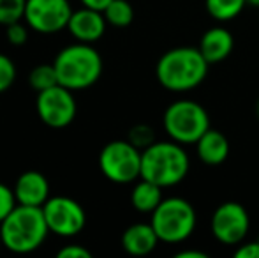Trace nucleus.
I'll return each instance as SVG.
<instances>
[{"mask_svg":"<svg viewBox=\"0 0 259 258\" xmlns=\"http://www.w3.org/2000/svg\"><path fill=\"white\" fill-rule=\"evenodd\" d=\"M71 14L69 0H27L25 21L39 34H57L67 28Z\"/></svg>","mask_w":259,"mask_h":258,"instance_id":"9b49d317","label":"nucleus"},{"mask_svg":"<svg viewBox=\"0 0 259 258\" xmlns=\"http://www.w3.org/2000/svg\"><path fill=\"white\" fill-rule=\"evenodd\" d=\"M99 168L115 184H131L141 177V151L129 140H113L99 154Z\"/></svg>","mask_w":259,"mask_h":258,"instance_id":"0eeeda50","label":"nucleus"},{"mask_svg":"<svg viewBox=\"0 0 259 258\" xmlns=\"http://www.w3.org/2000/svg\"><path fill=\"white\" fill-rule=\"evenodd\" d=\"M27 0H0V25H11L25 18Z\"/></svg>","mask_w":259,"mask_h":258,"instance_id":"412c9836","label":"nucleus"},{"mask_svg":"<svg viewBox=\"0 0 259 258\" xmlns=\"http://www.w3.org/2000/svg\"><path fill=\"white\" fill-rule=\"evenodd\" d=\"M196 210L192 203L180 196H169L152 212V227L157 237L166 244H180L196 230Z\"/></svg>","mask_w":259,"mask_h":258,"instance_id":"39448f33","label":"nucleus"},{"mask_svg":"<svg viewBox=\"0 0 259 258\" xmlns=\"http://www.w3.org/2000/svg\"><path fill=\"white\" fill-rule=\"evenodd\" d=\"M57 256L58 258H92V253L79 244H69V246H64V248L57 253Z\"/></svg>","mask_w":259,"mask_h":258,"instance_id":"a878e982","label":"nucleus"},{"mask_svg":"<svg viewBox=\"0 0 259 258\" xmlns=\"http://www.w3.org/2000/svg\"><path fill=\"white\" fill-rule=\"evenodd\" d=\"M58 83L67 89L85 90L92 87L103 75L101 53L89 43H76L65 46L53 60Z\"/></svg>","mask_w":259,"mask_h":258,"instance_id":"20e7f679","label":"nucleus"},{"mask_svg":"<svg viewBox=\"0 0 259 258\" xmlns=\"http://www.w3.org/2000/svg\"><path fill=\"white\" fill-rule=\"evenodd\" d=\"M159 242L152 223H134L122 235V248L133 256L150 255Z\"/></svg>","mask_w":259,"mask_h":258,"instance_id":"2eb2a0df","label":"nucleus"},{"mask_svg":"<svg viewBox=\"0 0 259 258\" xmlns=\"http://www.w3.org/2000/svg\"><path fill=\"white\" fill-rule=\"evenodd\" d=\"M16 203L18 202H16V196H14V191L9 186L0 182V223L16 207Z\"/></svg>","mask_w":259,"mask_h":258,"instance_id":"393cba45","label":"nucleus"},{"mask_svg":"<svg viewBox=\"0 0 259 258\" xmlns=\"http://www.w3.org/2000/svg\"><path fill=\"white\" fill-rule=\"evenodd\" d=\"M37 115L46 126L55 129L67 128L76 117V99L72 96V90L64 85H55L52 89H46L37 92L35 99Z\"/></svg>","mask_w":259,"mask_h":258,"instance_id":"9d476101","label":"nucleus"},{"mask_svg":"<svg viewBox=\"0 0 259 258\" xmlns=\"http://www.w3.org/2000/svg\"><path fill=\"white\" fill-rule=\"evenodd\" d=\"M50 234L42 207L16 203L0 223V241L6 249L18 255H27L41 248Z\"/></svg>","mask_w":259,"mask_h":258,"instance_id":"f03ea898","label":"nucleus"},{"mask_svg":"<svg viewBox=\"0 0 259 258\" xmlns=\"http://www.w3.org/2000/svg\"><path fill=\"white\" fill-rule=\"evenodd\" d=\"M6 39L13 46H23L28 39V28L21 21L6 25Z\"/></svg>","mask_w":259,"mask_h":258,"instance_id":"b1692460","label":"nucleus"},{"mask_svg":"<svg viewBox=\"0 0 259 258\" xmlns=\"http://www.w3.org/2000/svg\"><path fill=\"white\" fill-rule=\"evenodd\" d=\"M162 126L169 140L182 145H196V141L210 129V117L196 101L178 99L166 108Z\"/></svg>","mask_w":259,"mask_h":258,"instance_id":"423d86ee","label":"nucleus"},{"mask_svg":"<svg viewBox=\"0 0 259 258\" xmlns=\"http://www.w3.org/2000/svg\"><path fill=\"white\" fill-rule=\"evenodd\" d=\"M257 117H259V101H257Z\"/></svg>","mask_w":259,"mask_h":258,"instance_id":"7c9ffc66","label":"nucleus"},{"mask_svg":"<svg viewBox=\"0 0 259 258\" xmlns=\"http://www.w3.org/2000/svg\"><path fill=\"white\" fill-rule=\"evenodd\" d=\"M106 21L103 11L92 9V7H85L72 11L71 20H69L67 30L72 34V38L78 39L79 43H92L99 41L106 32Z\"/></svg>","mask_w":259,"mask_h":258,"instance_id":"f8f14e48","label":"nucleus"},{"mask_svg":"<svg viewBox=\"0 0 259 258\" xmlns=\"http://www.w3.org/2000/svg\"><path fill=\"white\" fill-rule=\"evenodd\" d=\"M196 152L205 165L219 166L229 156V140L226 138L224 133L210 128L196 141Z\"/></svg>","mask_w":259,"mask_h":258,"instance_id":"dca6fc26","label":"nucleus"},{"mask_svg":"<svg viewBox=\"0 0 259 258\" xmlns=\"http://www.w3.org/2000/svg\"><path fill=\"white\" fill-rule=\"evenodd\" d=\"M210 64L194 46L171 48L157 60L155 76L169 92H189L205 82Z\"/></svg>","mask_w":259,"mask_h":258,"instance_id":"f257e3e1","label":"nucleus"},{"mask_svg":"<svg viewBox=\"0 0 259 258\" xmlns=\"http://www.w3.org/2000/svg\"><path fill=\"white\" fill-rule=\"evenodd\" d=\"M103 13H104L106 21H108L109 25H113V27H118V28L127 27V25H131L134 20V9L127 0H113Z\"/></svg>","mask_w":259,"mask_h":258,"instance_id":"6ab92c4d","label":"nucleus"},{"mask_svg":"<svg viewBox=\"0 0 259 258\" xmlns=\"http://www.w3.org/2000/svg\"><path fill=\"white\" fill-rule=\"evenodd\" d=\"M16 80V65L7 55L0 53V94L9 90Z\"/></svg>","mask_w":259,"mask_h":258,"instance_id":"5701e85b","label":"nucleus"},{"mask_svg":"<svg viewBox=\"0 0 259 258\" xmlns=\"http://www.w3.org/2000/svg\"><path fill=\"white\" fill-rule=\"evenodd\" d=\"M13 191L16 202L21 205L42 207L50 198V182L41 172L28 170L16 179Z\"/></svg>","mask_w":259,"mask_h":258,"instance_id":"ddd939ff","label":"nucleus"},{"mask_svg":"<svg viewBox=\"0 0 259 258\" xmlns=\"http://www.w3.org/2000/svg\"><path fill=\"white\" fill-rule=\"evenodd\" d=\"M85 7H92V9H97V11H104L113 0H79Z\"/></svg>","mask_w":259,"mask_h":258,"instance_id":"cd10ccee","label":"nucleus"},{"mask_svg":"<svg viewBox=\"0 0 259 258\" xmlns=\"http://www.w3.org/2000/svg\"><path fill=\"white\" fill-rule=\"evenodd\" d=\"M28 83H30V87L35 92H42V90L58 85V76L57 71H55V65L53 64L35 65L30 71V75H28Z\"/></svg>","mask_w":259,"mask_h":258,"instance_id":"aec40b11","label":"nucleus"},{"mask_svg":"<svg viewBox=\"0 0 259 258\" xmlns=\"http://www.w3.org/2000/svg\"><path fill=\"white\" fill-rule=\"evenodd\" d=\"M247 6V0H205V7L211 18L219 23H228L240 16Z\"/></svg>","mask_w":259,"mask_h":258,"instance_id":"a211bd4d","label":"nucleus"},{"mask_svg":"<svg viewBox=\"0 0 259 258\" xmlns=\"http://www.w3.org/2000/svg\"><path fill=\"white\" fill-rule=\"evenodd\" d=\"M191 170V159L182 143L154 141L141 151V179H147L160 188L180 184Z\"/></svg>","mask_w":259,"mask_h":258,"instance_id":"7ed1b4c3","label":"nucleus"},{"mask_svg":"<svg viewBox=\"0 0 259 258\" xmlns=\"http://www.w3.org/2000/svg\"><path fill=\"white\" fill-rule=\"evenodd\" d=\"M177 258H208L205 251H199V249H184V251H178Z\"/></svg>","mask_w":259,"mask_h":258,"instance_id":"c85d7f7f","label":"nucleus"},{"mask_svg":"<svg viewBox=\"0 0 259 258\" xmlns=\"http://www.w3.org/2000/svg\"><path fill=\"white\" fill-rule=\"evenodd\" d=\"M0 246H2V241H0Z\"/></svg>","mask_w":259,"mask_h":258,"instance_id":"2f4dec72","label":"nucleus"},{"mask_svg":"<svg viewBox=\"0 0 259 258\" xmlns=\"http://www.w3.org/2000/svg\"><path fill=\"white\" fill-rule=\"evenodd\" d=\"M211 235L224 246H238L250 230L247 209L238 202H224L213 210L210 219Z\"/></svg>","mask_w":259,"mask_h":258,"instance_id":"6e6552de","label":"nucleus"},{"mask_svg":"<svg viewBox=\"0 0 259 258\" xmlns=\"http://www.w3.org/2000/svg\"><path fill=\"white\" fill-rule=\"evenodd\" d=\"M127 140H129L134 147L140 149V151H145V149L150 147L155 141V133L148 124H136L129 129Z\"/></svg>","mask_w":259,"mask_h":258,"instance_id":"4be33fe9","label":"nucleus"},{"mask_svg":"<svg viewBox=\"0 0 259 258\" xmlns=\"http://www.w3.org/2000/svg\"><path fill=\"white\" fill-rule=\"evenodd\" d=\"M257 241H259V237H257Z\"/></svg>","mask_w":259,"mask_h":258,"instance_id":"473e14b6","label":"nucleus"},{"mask_svg":"<svg viewBox=\"0 0 259 258\" xmlns=\"http://www.w3.org/2000/svg\"><path fill=\"white\" fill-rule=\"evenodd\" d=\"M247 6L256 7V9H259V0H247Z\"/></svg>","mask_w":259,"mask_h":258,"instance_id":"c756f323","label":"nucleus"},{"mask_svg":"<svg viewBox=\"0 0 259 258\" xmlns=\"http://www.w3.org/2000/svg\"><path fill=\"white\" fill-rule=\"evenodd\" d=\"M162 200V188L147 179H141L131 191V203L138 212L143 214H152Z\"/></svg>","mask_w":259,"mask_h":258,"instance_id":"f3484780","label":"nucleus"},{"mask_svg":"<svg viewBox=\"0 0 259 258\" xmlns=\"http://www.w3.org/2000/svg\"><path fill=\"white\" fill-rule=\"evenodd\" d=\"M236 258H259V241L238 244L235 251Z\"/></svg>","mask_w":259,"mask_h":258,"instance_id":"bb28decb","label":"nucleus"},{"mask_svg":"<svg viewBox=\"0 0 259 258\" xmlns=\"http://www.w3.org/2000/svg\"><path fill=\"white\" fill-rule=\"evenodd\" d=\"M50 232L60 237H74L87 225V214L81 203L69 196H50L42 205Z\"/></svg>","mask_w":259,"mask_h":258,"instance_id":"1a4fd4ad","label":"nucleus"},{"mask_svg":"<svg viewBox=\"0 0 259 258\" xmlns=\"http://www.w3.org/2000/svg\"><path fill=\"white\" fill-rule=\"evenodd\" d=\"M198 48L208 64H219L231 55L235 48V38L226 27H211L201 35Z\"/></svg>","mask_w":259,"mask_h":258,"instance_id":"4468645a","label":"nucleus"}]
</instances>
